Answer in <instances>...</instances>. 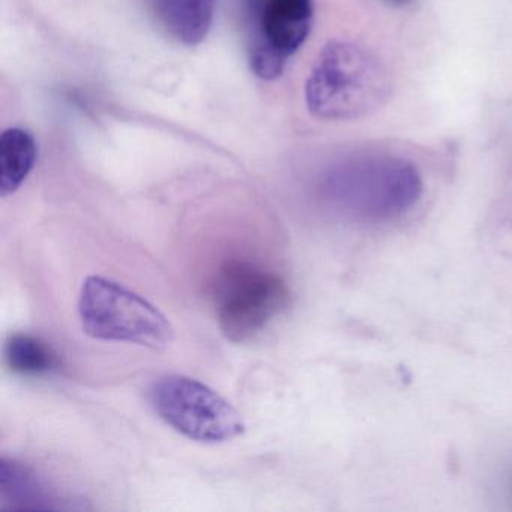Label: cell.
Returning <instances> with one entry per match:
<instances>
[{"mask_svg":"<svg viewBox=\"0 0 512 512\" xmlns=\"http://www.w3.org/2000/svg\"><path fill=\"white\" fill-rule=\"evenodd\" d=\"M391 91L388 70L364 47L332 41L320 53L305 85L311 115L353 121L376 112Z\"/></svg>","mask_w":512,"mask_h":512,"instance_id":"1","label":"cell"},{"mask_svg":"<svg viewBox=\"0 0 512 512\" xmlns=\"http://www.w3.org/2000/svg\"><path fill=\"white\" fill-rule=\"evenodd\" d=\"M79 316L83 332L95 340L136 344L157 352L175 340L172 323L154 304L100 275L83 281Z\"/></svg>","mask_w":512,"mask_h":512,"instance_id":"2","label":"cell"},{"mask_svg":"<svg viewBox=\"0 0 512 512\" xmlns=\"http://www.w3.org/2000/svg\"><path fill=\"white\" fill-rule=\"evenodd\" d=\"M218 328L233 343H245L262 332L290 302L283 277L248 260H229L212 284Z\"/></svg>","mask_w":512,"mask_h":512,"instance_id":"3","label":"cell"},{"mask_svg":"<svg viewBox=\"0 0 512 512\" xmlns=\"http://www.w3.org/2000/svg\"><path fill=\"white\" fill-rule=\"evenodd\" d=\"M152 407L167 425L199 443H224L245 433L241 413L211 386L181 374L152 385Z\"/></svg>","mask_w":512,"mask_h":512,"instance_id":"4","label":"cell"},{"mask_svg":"<svg viewBox=\"0 0 512 512\" xmlns=\"http://www.w3.org/2000/svg\"><path fill=\"white\" fill-rule=\"evenodd\" d=\"M253 11L251 70L260 79H278L310 35L313 0H256Z\"/></svg>","mask_w":512,"mask_h":512,"instance_id":"5","label":"cell"},{"mask_svg":"<svg viewBox=\"0 0 512 512\" xmlns=\"http://www.w3.org/2000/svg\"><path fill=\"white\" fill-rule=\"evenodd\" d=\"M154 14L164 31L185 46H197L211 31L215 0H152Z\"/></svg>","mask_w":512,"mask_h":512,"instance_id":"6","label":"cell"},{"mask_svg":"<svg viewBox=\"0 0 512 512\" xmlns=\"http://www.w3.org/2000/svg\"><path fill=\"white\" fill-rule=\"evenodd\" d=\"M38 146L34 136L22 128H10L0 137V194L17 193L34 170Z\"/></svg>","mask_w":512,"mask_h":512,"instance_id":"7","label":"cell"},{"mask_svg":"<svg viewBox=\"0 0 512 512\" xmlns=\"http://www.w3.org/2000/svg\"><path fill=\"white\" fill-rule=\"evenodd\" d=\"M5 362L20 376H46L61 367V359L52 346L29 334H14L4 347Z\"/></svg>","mask_w":512,"mask_h":512,"instance_id":"8","label":"cell"},{"mask_svg":"<svg viewBox=\"0 0 512 512\" xmlns=\"http://www.w3.org/2000/svg\"><path fill=\"white\" fill-rule=\"evenodd\" d=\"M0 491L2 500L11 503V508H53L52 497L34 472L14 460H2L0 466Z\"/></svg>","mask_w":512,"mask_h":512,"instance_id":"9","label":"cell"},{"mask_svg":"<svg viewBox=\"0 0 512 512\" xmlns=\"http://www.w3.org/2000/svg\"><path fill=\"white\" fill-rule=\"evenodd\" d=\"M394 2H400V4H403V2H409V0H394Z\"/></svg>","mask_w":512,"mask_h":512,"instance_id":"10","label":"cell"}]
</instances>
